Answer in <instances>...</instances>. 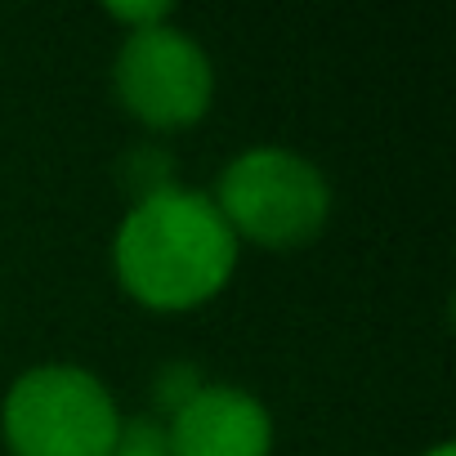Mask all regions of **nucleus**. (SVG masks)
I'll return each instance as SVG.
<instances>
[{"label":"nucleus","instance_id":"1","mask_svg":"<svg viewBox=\"0 0 456 456\" xmlns=\"http://www.w3.org/2000/svg\"><path fill=\"white\" fill-rule=\"evenodd\" d=\"M112 265L121 287L161 314L215 300L238 269V238L206 192L170 188L130 206Z\"/></svg>","mask_w":456,"mask_h":456},{"label":"nucleus","instance_id":"2","mask_svg":"<svg viewBox=\"0 0 456 456\" xmlns=\"http://www.w3.org/2000/svg\"><path fill=\"white\" fill-rule=\"evenodd\" d=\"M210 201L238 242L247 238L269 251H296L314 242L331 215V188L322 170L287 148H251L233 157Z\"/></svg>","mask_w":456,"mask_h":456},{"label":"nucleus","instance_id":"3","mask_svg":"<svg viewBox=\"0 0 456 456\" xmlns=\"http://www.w3.org/2000/svg\"><path fill=\"white\" fill-rule=\"evenodd\" d=\"M0 425L14 456H108L121 434V411L99 376L54 362L10 385Z\"/></svg>","mask_w":456,"mask_h":456},{"label":"nucleus","instance_id":"4","mask_svg":"<svg viewBox=\"0 0 456 456\" xmlns=\"http://www.w3.org/2000/svg\"><path fill=\"white\" fill-rule=\"evenodd\" d=\"M112 81L121 108L148 130H183L201 121L215 94V68L206 50L170 23L126 32Z\"/></svg>","mask_w":456,"mask_h":456},{"label":"nucleus","instance_id":"5","mask_svg":"<svg viewBox=\"0 0 456 456\" xmlns=\"http://www.w3.org/2000/svg\"><path fill=\"white\" fill-rule=\"evenodd\" d=\"M170 456H269L273 420L265 403L233 385H201L166 420Z\"/></svg>","mask_w":456,"mask_h":456},{"label":"nucleus","instance_id":"6","mask_svg":"<svg viewBox=\"0 0 456 456\" xmlns=\"http://www.w3.org/2000/svg\"><path fill=\"white\" fill-rule=\"evenodd\" d=\"M121 188L134 192V206L148 201V197H157V192L179 188L175 183V157H166L161 148H134L121 161Z\"/></svg>","mask_w":456,"mask_h":456},{"label":"nucleus","instance_id":"7","mask_svg":"<svg viewBox=\"0 0 456 456\" xmlns=\"http://www.w3.org/2000/svg\"><path fill=\"white\" fill-rule=\"evenodd\" d=\"M108 456H170L166 420H157V416L121 420V434H117V443H112Z\"/></svg>","mask_w":456,"mask_h":456},{"label":"nucleus","instance_id":"8","mask_svg":"<svg viewBox=\"0 0 456 456\" xmlns=\"http://www.w3.org/2000/svg\"><path fill=\"white\" fill-rule=\"evenodd\" d=\"M201 385H206V380H201V371H197L192 362H170V367L157 376V385H152V403H157V411L170 420Z\"/></svg>","mask_w":456,"mask_h":456},{"label":"nucleus","instance_id":"9","mask_svg":"<svg viewBox=\"0 0 456 456\" xmlns=\"http://www.w3.org/2000/svg\"><path fill=\"white\" fill-rule=\"evenodd\" d=\"M108 19L126 23L130 32H148V28L170 23V5L166 0H152V5H108Z\"/></svg>","mask_w":456,"mask_h":456},{"label":"nucleus","instance_id":"10","mask_svg":"<svg viewBox=\"0 0 456 456\" xmlns=\"http://www.w3.org/2000/svg\"><path fill=\"white\" fill-rule=\"evenodd\" d=\"M425 456H456V452H452V443H438V447H434V452H425Z\"/></svg>","mask_w":456,"mask_h":456}]
</instances>
